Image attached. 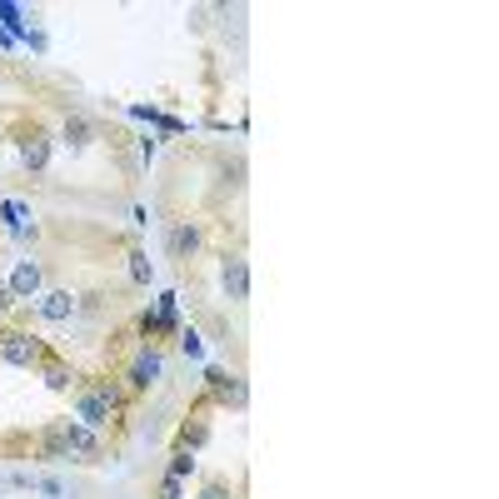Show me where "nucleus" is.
<instances>
[{"label": "nucleus", "mask_w": 499, "mask_h": 499, "mask_svg": "<svg viewBox=\"0 0 499 499\" xmlns=\"http://www.w3.org/2000/svg\"><path fill=\"white\" fill-rule=\"evenodd\" d=\"M100 455H105V440L80 420H55L35 434V459H45V465H60V459H86L90 465Z\"/></svg>", "instance_id": "nucleus-1"}, {"label": "nucleus", "mask_w": 499, "mask_h": 499, "mask_svg": "<svg viewBox=\"0 0 499 499\" xmlns=\"http://www.w3.org/2000/svg\"><path fill=\"white\" fill-rule=\"evenodd\" d=\"M165 380V355H160V345H135V355H131V365H125V395H150L155 385Z\"/></svg>", "instance_id": "nucleus-2"}, {"label": "nucleus", "mask_w": 499, "mask_h": 499, "mask_svg": "<svg viewBox=\"0 0 499 499\" xmlns=\"http://www.w3.org/2000/svg\"><path fill=\"white\" fill-rule=\"evenodd\" d=\"M45 355H50V349H45V340H35L31 330H0V365L35 369Z\"/></svg>", "instance_id": "nucleus-3"}, {"label": "nucleus", "mask_w": 499, "mask_h": 499, "mask_svg": "<svg viewBox=\"0 0 499 499\" xmlns=\"http://www.w3.org/2000/svg\"><path fill=\"white\" fill-rule=\"evenodd\" d=\"M31 315L41 320V325H66V320H76V315H80V295H76V290H66V285H50V290L35 295Z\"/></svg>", "instance_id": "nucleus-4"}, {"label": "nucleus", "mask_w": 499, "mask_h": 499, "mask_svg": "<svg viewBox=\"0 0 499 499\" xmlns=\"http://www.w3.org/2000/svg\"><path fill=\"white\" fill-rule=\"evenodd\" d=\"M205 400L210 410L225 404V410H245L250 390H245V375H230V369H205Z\"/></svg>", "instance_id": "nucleus-5"}, {"label": "nucleus", "mask_w": 499, "mask_h": 499, "mask_svg": "<svg viewBox=\"0 0 499 499\" xmlns=\"http://www.w3.org/2000/svg\"><path fill=\"white\" fill-rule=\"evenodd\" d=\"M70 420H80L86 430H95V434H100V430H110V424L120 420V414L110 410V404L100 400V395L90 390V385H80V390L70 395Z\"/></svg>", "instance_id": "nucleus-6"}, {"label": "nucleus", "mask_w": 499, "mask_h": 499, "mask_svg": "<svg viewBox=\"0 0 499 499\" xmlns=\"http://www.w3.org/2000/svg\"><path fill=\"white\" fill-rule=\"evenodd\" d=\"M220 285H225L230 304L250 300V260H245V250H225V255H220Z\"/></svg>", "instance_id": "nucleus-7"}, {"label": "nucleus", "mask_w": 499, "mask_h": 499, "mask_svg": "<svg viewBox=\"0 0 499 499\" xmlns=\"http://www.w3.org/2000/svg\"><path fill=\"white\" fill-rule=\"evenodd\" d=\"M165 245H170V260L190 265L200 250H205V225H200V220H175L170 235H165Z\"/></svg>", "instance_id": "nucleus-8"}, {"label": "nucleus", "mask_w": 499, "mask_h": 499, "mask_svg": "<svg viewBox=\"0 0 499 499\" xmlns=\"http://www.w3.org/2000/svg\"><path fill=\"white\" fill-rule=\"evenodd\" d=\"M5 290H11V300H15V304H31L35 295L45 290V270H41V260H31V255H25V260H15V270L5 275Z\"/></svg>", "instance_id": "nucleus-9"}, {"label": "nucleus", "mask_w": 499, "mask_h": 499, "mask_svg": "<svg viewBox=\"0 0 499 499\" xmlns=\"http://www.w3.org/2000/svg\"><path fill=\"white\" fill-rule=\"evenodd\" d=\"M60 141L80 155V150H90V145L100 141V125L86 115V110H66V120H60Z\"/></svg>", "instance_id": "nucleus-10"}, {"label": "nucleus", "mask_w": 499, "mask_h": 499, "mask_svg": "<svg viewBox=\"0 0 499 499\" xmlns=\"http://www.w3.org/2000/svg\"><path fill=\"white\" fill-rule=\"evenodd\" d=\"M50 150H55V141L41 131V125H31V131L21 135V165H25L31 175H45V170H50Z\"/></svg>", "instance_id": "nucleus-11"}, {"label": "nucleus", "mask_w": 499, "mask_h": 499, "mask_svg": "<svg viewBox=\"0 0 499 499\" xmlns=\"http://www.w3.org/2000/svg\"><path fill=\"white\" fill-rule=\"evenodd\" d=\"M0 220H5V230H11L21 245H35V240H41V225H35L25 200H0Z\"/></svg>", "instance_id": "nucleus-12"}, {"label": "nucleus", "mask_w": 499, "mask_h": 499, "mask_svg": "<svg viewBox=\"0 0 499 499\" xmlns=\"http://www.w3.org/2000/svg\"><path fill=\"white\" fill-rule=\"evenodd\" d=\"M205 410H210V400H205V395H200L195 414H190V420L180 424V445H175V449H185V455H195V449L210 440V420H205Z\"/></svg>", "instance_id": "nucleus-13"}, {"label": "nucleus", "mask_w": 499, "mask_h": 499, "mask_svg": "<svg viewBox=\"0 0 499 499\" xmlns=\"http://www.w3.org/2000/svg\"><path fill=\"white\" fill-rule=\"evenodd\" d=\"M35 369H41V380H45V390H55V395H70V390H80V375H76V369H70L66 365V359H55V355H45L41 359V365H35Z\"/></svg>", "instance_id": "nucleus-14"}, {"label": "nucleus", "mask_w": 499, "mask_h": 499, "mask_svg": "<svg viewBox=\"0 0 499 499\" xmlns=\"http://www.w3.org/2000/svg\"><path fill=\"white\" fill-rule=\"evenodd\" d=\"M165 475H170V479H190V475H195V455H185V449H175V455H170V465H165Z\"/></svg>", "instance_id": "nucleus-15"}, {"label": "nucleus", "mask_w": 499, "mask_h": 499, "mask_svg": "<svg viewBox=\"0 0 499 499\" xmlns=\"http://www.w3.org/2000/svg\"><path fill=\"white\" fill-rule=\"evenodd\" d=\"M131 275H135V285H150V255L145 250H131Z\"/></svg>", "instance_id": "nucleus-16"}, {"label": "nucleus", "mask_w": 499, "mask_h": 499, "mask_svg": "<svg viewBox=\"0 0 499 499\" xmlns=\"http://www.w3.org/2000/svg\"><path fill=\"white\" fill-rule=\"evenodd\" d=\"M200 499H240V494L230 489V479H205V485H200Z\"/></svg>", "instance_id": "nucleus-17"}, {"label": "nucleus", "mask_w": 499, "mask_h": 499, "mask_svg": "<svg viewBox=\"0 0 499 499\" xmlns=\"http://www.w3.org/2000/svg\"><path fill=\"white\" fill-rule=\"evenodd\" d=\"M180 349H185L190 359H200V355H205V340H200V330H195V325H190V330H180Z\"/></svg>", "instance_id": "nucleus-18"}, {"label": "nucleus", "mask_w": 499, "mask_h": 499, "mask_svg": "<svg viewBox=\"0 0 499 499\" xmlns=\"http://www.w3.org/2000/svg\"><path fill=\"white\" fill-rule=\"evenodd\" d=\"M155 499H185V479L160 475V489H155Z\"/></svg>", "instance_id": "nucleus-19"}, {"label": "nucleus", "mask_w": 499, "mask_h": 499, "mask_svg": "<svg viewBox=\"0 0 499 499\" xmlns=\"http://www.w3.org/2000/svg\"><path fill=\"white\" fill-rule=\"evenodd\" d=\"M35 489H41L45 499H66V485H60L55 475H41V479H35Z\"/></svg>", "instance_id": "nucleus-20"}, {"label": "nucleus", "mask_w": 499, "mask_h": 499, "mask_svg": "<svg viewBox=\"0 0 499 499\" xmlns=\"http://www.w3.org/2000/svg\"><path fill=\"white\" fill-rule=\"evenodd\" d=\"M35 479H41L35 469H11V475H5V485H11V489H35Z\"/></svg>", "instance_id": "nucleus-21"}, {"label": "nucleus", "mask_w": 499, "mask_h": 499, "mask_svg": "<svg viewBox=\"0 0 499 499\" xmlns=\"http://www.w3.org/2000/svg\"><path fill=\"white\" fill-rule=\"evenodd\" d=\"M15 310V300H11V290H5V275H0V315H11Z\"/></svg>", "instance_id": "nucleus-22"}, {"label": "nucleus", "mask_w": 499, "mask_h": 499, "mask_svg": "<svg viewBox=\"0 0 499 499\" xmlns=\"http://www.w3.org/2000/svg\"><path fill=\"white\" fill-rule=\"evenodd\" d=\"M0 499H5V494H0Z\"/></svg>", "instance_id": "nucleus-23"}]
</instances>
